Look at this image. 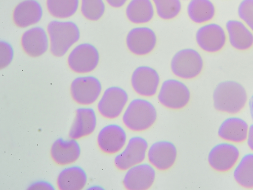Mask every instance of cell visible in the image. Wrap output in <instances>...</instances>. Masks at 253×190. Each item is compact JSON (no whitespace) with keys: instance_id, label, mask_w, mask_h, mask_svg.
Masks as SVG:
<instances>
[{"instance_id":"obj_9","label":"cell","mask_w":253,"mask_h":190,"mask_svg":"<svg viewBox=\"0 0 253 190\" xmlns=\"http://www.w3.org/2000/svg\"><path fill=\"white\" fill-rule=\"evenodd\" d=\"M196 41L199 47L209 52L221 50L226 41V34L223 28L215 23H208L197 30Z\"/></svg>"},{"instance_id":"obj_16","label":"cell","mask_w":253,"mask_h":190,"mask_svg":"<svg viewBox=\"0 0 253 190\" xmlns=\"http://www.w3.org/2000/svg\"><path fill=\"white\" fill-rule=\"evenodd\" d=\"M177 149L174 143L166 140L154 142L149 148L148 157L150 162L159 169L166 170L174 164L177 157Z\"/></svg>"},{"instance_id":"obj_4","label":"cell","mask_w":253,"mask_h":190,"mask_svg":"<svg viewBox=\"0 0 253 190\" xmlns=\"http://www.w3.org/2000/svg\"><path fill=\"white\" fill-rule=\"evenodd\" d=\"M204 65L200 53L192 48H185L174 53L170 61V68L176 76L183 79H192L202 71Z\"/></svg>"},{"instance_id":"obj_33","label":"cell","mask_w":253,"mask_h":190,"mask_svg":"<svg viewBox=\"0 0 253 190\" xmlns=\"http://www.w3.org/2000/svg\"><path fill=\"white\" fill-rule=\"evenodd\" d=\"M246 140L249 147L253 150V124H252L249 127Z\"/></svg>"},{"instance_id":"obj_25","label":"cell","mask_w":253,"mask_h":190,"mask_svg":"<svg viewBox=\"0 0 253 190\" xmlns=\"http://www.w3.org/2000/svg\"><path fill=\"white\" fill-rule=\"evenodd\" d=\"M187 12L192 21L202 24L213 18L215 9L210 0H190L187 5Z\"/></svg>"},{"instance_id":"obj_28","label":"cell","mask_w":253,"mask_h":190,"mask_svg":"<svg viewBox=\"0 0 253 190\" xmlns=\"http://www.w3.org/2000/svg\"><path fill=\"white\" fill-rule=\"evenodd\" d=\"M157 15L166 20L175 17L181 9L180 0H152Z\"/></svg>"},{"instance_id":"obj_23","label":"cell","mask_w":253,"mask_h":190,"mask_svg":"<svg viewBox=\"0 0 253 190\" xmlns=\"http://www.w3.org/2000/svg\"><path fill=\"white\" fill-rule=\"evenodd\" d=\"M87 182V175L80 166L71 165L63 169L57 177V185L62 190H80Z\"/></svg>"},{"instance_id":"obj_34","label":"cell","mask_w":253,"mask_h":190,"mask_svg":"<svg viewBox=\"0 0 253 190\" xmlns=\"http://www.w3.org/2000/svg\"><path fill=\"white\" fill-rule=\"evenodd\" d=\"M108 3L115 7H120L123 6L127 0H106Z\"/></svg>"},{"instance_id":"obj_19","label":"cell","mask_w":253,"mask_h":190,"mask_svg":"<svg viewBox=\"0 0 253 190\" xmlns=\"http://www.w3.org/2000/svg\"><path fill=\"white\" fill-rule=\"evenodd\" d=\"M97 125L95 110L90 107H81L76 110L69 130L71 138L78 139L91 134Z\"/></svg>"},{"instance_id":"obj_27","label":"cell","mask_w":253,"mask_h":190,"mask_svg":"<svg viewBox=\"0 0 253 190\" xmlns=\"http://www.w3.org/2000/svg\"><path fill=\"white\" fill-rule=\"evenodd\" d=\"M79 0H47V6L54 17L66 18L73 15L77 11Z\"/></svg>"},{"instance_id":"obj_32","label":"cell","mask_w":253,"mask_h":190,"mask_svg":"<svg viewBox=\"0 0 253 190\" xmlns=\"http://www.w3.org/2000/svg\"><path fill=\"white\" fill-rule=\"evenodd\" d=\"M34 187V189H54L53 186L50 183L44 181H39L34 183L32 185V187Z\"/></svg>"},{"instance_id":"obj_8","label":"cell","mask_w":253,"mask_h":190,"mask_svg":"<svg viewBox=\"0 0 253 190\" xmlns=\"http://www.w3.org/2000/svg\"><path fill=\"white\" fill-rule=\"evenodd\" d=\"M128 95L125 89L111 86L104 92L98 104V111L103 116L114 118L119 116L128 101Z\"/></svg>"},{"instance_id":"obj_10","label":"cell","mask_w":253,"mask_h":190,"mask_svg":"<svg viewBox=\"0 0 253 190\" xmlns=\"http://www.w3.org/2000/svg\"><path fill=\"white\" fill-rule=\"evenodd\" d=\"M157 36L151 28L145 26H137L127 33L126 42L128 49L133 53L144 55L151 52L157 44Z\"/></svg>"},{"instance_id":"obj_15","label":"cell","mask_w":253,"mask_h":190,"mask_svg":"<svg viewBox=\"0 0 253 190\" xmlns=\"http://www.w3.org/2000/svg\"><path fill=\"white\" fill-rule=\"evenodd\" d=\"M126 134L125 129L117 124L103 127L97 136L99 147L104 152L113 153L120 150L126 144Z\"/></svg>"},{"instance_id":"obj_2","label":"cell","mask_w":253,"mask_h":190,"mask_svg":"<svg viewBox=\"0 0 253 190\" xmlns=\"http://www.w3.org/2000/svg\"><path fill=\"white\" fill-rule=\"evenodd\" d=\"M50 40V49L55 56H62L80 39L77 25L71 21L54 20L47 26Z\"/></svg>"},{"instance_id":"obj_35","label":"cell","mask_w":253,"mask_h":190,"mask_svg":"<svg viewBox=\"0 0 253 190\" xmlns=\"http://www.w3.org/2000/svg\"><path fill=\"white\" fill-rule=\"evenodd\" d=\"M249 104L251 114L253 120V95L251 97Z\"/></svg>"},{"instance_id":"obj_6","label":"cell","mask_w":253,"mask_h":190,"mask_svg":"<svg viewBox=\"0 0 253 190\" xmlns=\"http://www.w3.org/2000/svg\"><path fill=\"white\" fill-rule=\"evenodd\" d=\"M99 53L95 46L84 43L77 45L70 52L68 62L70 68L75 72L84 73L92 71L97 66Z\"/></svg>"},{"instance_id":"obj_22","label":"cell","mask_w":253,"mask_h":190,"mask_svg":"<svg viewBox=\"0 0 253 190\" xmlns=\"http://www.w3.org/2000/svg\"><path fill=\"white\" fill-rule=\"evenodd\" d=\"M249 125L241 118L229 117L223 120L218 129L219 136L232 142H241L247 138Z\"/></svg>"},{"instance_id":"obj_21","label":"cell","mask_w":253,"mask_h":190,"mask_svg":"<svg viewBox=\"0 0 253 190\" xmlns=\"http://www.w3.org/2000/svg\"><path fill=\"white\" fill-rule=\"evenodd\" d=\"M225 28L230 45L235 48L244 50L253 45V33L242 21L231 19L227 21Z\"/></svg>"},{"instance_id":"obj_11","label":"cell","mask_w":253,"mask_h":190,"mask_svg":"<svg viewBox=\"0 0 253 190\" xmlns=\"http://www.w3.org/2000/svg\"><path fill=\"white\" fill-rule=\"evenodd\" d=\"M240 156L238 147L229 142H222L214 145L208 154L210 165L215 170L226 172L236 164Z\"/></svg>"},{"instance_id":"obj_26","label":"cell","mask_w":253,"mask_h":190,"mask_svg":"<svg viewBox=\"0 0 253 190\" xmlns=\"http://www.w3.org/2000/svg\"><path fill=\"white\" fill-rule=\"evenodd\" d=\"M233 176L241 186L253 188V153L246 154L241 158L234 169Z\"/></svg>"},{"instance_id":"obj_24","label":"cell","mask_w":253,"mask_h":190,"mask_svg":"<svg viewBox=\"0 0 253 190\" xmlns=\"http://www.w3.org/2000/svg\"><path fill=\"white\" fill-rule=\"evenodd\" d=\"M155 10L151 0H131L126 8L128 19L135 24L149 22L154 17Z\"/></svg>"},{"instance_id":"obj_31","label":"cell","mask_w":253,"mask_h":190,"mask_svg":"<svg viewBox=\"0 0 253 190\" xmlns=\"http://www.w3.org/2000/svg\"><path fill=\"white\" fill-rule=\"evenodd\" d=\"M0 66L3 68L7 67L13 60L14 50L11 45L8 42L0 41Z\"/></svg>"},{"instance_id":"obj_17","label":"cell","mask_w":253,"mask_h":190,"mask_svg":"<svg viewBox=\"0 0 253 190\" xmlns=\"http://www.w3.org/2000/svg\"><path fill=\"white\" fill-rule=\"evenodd\" d=\"M21 43L26 52L34 57L44 54L49 47L47 34L43 28L39 26L27 30L23 34Z\"/></svg>"},{"instance_id":"obj_29","label":"cell","mask_w":253,"mask_h":190,"mask_svg":"<svg viewBox=\"0 0 253 190\" xmlns=\"http://www.w3.org/2000/svg\"><path fill=\"white\" fill-rule=\"evenodd\" d=\"M81 10L87 19L97 20L104 14L105 5L103 0H82Z\"/></svg>"},{"instance_id":"obj_3","label":"cell","mask_w":253,"mask_h":190,"mask_svg":"<svg viewBox=\"0 0 253 190\" xmlns=\"http://www.w3.org/2000/svg\"><path fill=\"white\" fill-rule=\"evenodd\" d=\"M157 112L148 100L136 98L126 107L123 115L125 125L133 131H143L151 127L156 120Z\"/></svg>"},{"instance_id":"obj_14","label":"cell","mask_w":253,"mask_h":190,"mask_svg":"<svg viewBox=\"0 0 253 190\" xmlns=\"http://www.w3.org/2000/svg\"><path fill=\"white\" fill-rule=\"evenodd\" d=\"M155 177L156 171L152 165L139 163L127 169L123 183L128 190H146L152 185Z\"/></svg>"},{"instance_id":"obj_20","label":"cell","mask_w":253,"mask_h":190,"mask_svg":"<svg viewBox=\"0 0 253 190\" xmlns=\"http://www.w3.org/2000/svg\"><path fill=\"white\" fill-rule=\"evenodd\" d=\"M43 14L42 8L37 0H24L15 7L13 19L19 27L25 28L38 23Z\"/></svg>"},{"instance_id":"obj_7","label":"cell","mask_w":253,"mask_h":190,"mask_svg":"<svg viewBox=\"0 0 253 190\" xmlns=\"http://www.w3.org/2000/svg\"><path fill=\"white\" fill-rule=\"evenodd\" d=\"M101 91L100 81L92 75L78 77L71 85V93L73 99L83 105L90 104L96 101Z\"/></svg>"},{"instance_id":"obj_18","label":"cell","mask_w":253,"mask_h":190,"mask_svg":"<svg viewBox=\"0 0 253 190\" xmlns=\"http://www.w3.org/2000/svg\"><path fill=\"white\" fill-rule=\"evenodd\" d=\"M53 159L60 165H67L75 162L80 157L81 148L76 139H64L59 138L53 143L51 147Z\"/></svg>"},{"instance_id":"obj_5","label":"cell","mask_w":253,"mask_h":190,"mask_svg":"<svg viewBox=\"0 0 253 190\" xmlns=\"http://www.w3.org/2000/svg\"><path fill=\"white\" fill-rule=\"evenodd\" d=\"M190 91L182 81L176 79H168L161 84L158 99L163 105L173 109L185 106L190 99Z\"/></svg>"},{"instance_id":"obj_1","label":"cell","mask_w":253,"mask_h":190,"mask_svg":"<svg viewBox=\"0 0 253 190\" xmlns=\"http://www.w3.org/2000/svg\"><path fill=\"white\" fill-rule=\"evenodd\" d=\"M212 98L214 107L219 111L236 113L246 104L248 96L244 87L233 80L219 82L214 88Z\"/></svg>"},{"instance_id":"obj_13","label":"cell","mask_w":253,"mask_h":190,"mask_svg":"<svg viewBox=\"0 0 253 190\" xmlns=\"http://www.w3.org/2000/svg\"><path fill=\"white\" fill-rule=\"evenodd\" d=\"M160 82L158 72L147 65L137 67L131 76V84L134 90L140 95L150 96L154 95Z\"/></svg>"},{"instance_id":"obj_30","label":"cell","mask_w":253,"mask_h":190,"mask_svg":"<svg viewBox=\"0 0 253 190\" xmlns=\"http://www.w3.org/2000/svg\"><path fill=\"white\" fill-rule=\"evenodd\" d=\"M237 12L240 18L253 31V0H242Z\"/></svg>"},{"instance_id":"obj_12","label":"cell","mask_w":253,"mask_h":190,"mask_svg":"<svg viewBox=\"0 0 253 190\" xmlns=\"http://www.w3.org/2000/svg\"><path fill=\"white\" fill-rule=\"evenodd\" d=\"M148 144L146 139L141 136L130 138L125 147L115 158L117 167L122 170L141 163L145 158Z\"/></svg>"}]
</instances>
